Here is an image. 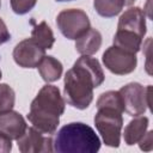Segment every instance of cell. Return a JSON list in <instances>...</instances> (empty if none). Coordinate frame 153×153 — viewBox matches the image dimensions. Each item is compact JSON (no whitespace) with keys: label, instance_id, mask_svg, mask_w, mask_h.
<instances>
[{"label":"cell","instance_id":"cell-5","mask_svg":"<svg viewBox=\"0 0 153 153\" xmlns=\"http://www.w3.org/2000/svg\"><path fill=\"white\" fill-rule=\"evenodd\" d=\"M118 92L123 102L124 112L131 117L143 115L151 104V85L143 86L140 82H129L122 86Z\"/></svg>","mask_w":153,"mask_h":153},{"label":"cell","instance_id":"cell-2","mask_svg":"<svg viewBox=\"0 0 153 153\" xmlns=\"http://www.w3.org/2000/svg\"><path fill=\"white\" fill-rule=\"evenodd\" d=\"M65 108L66 102L59 87L47 84L31 102L27 120L38 131L45 135H53L59 127L60 116L63 115Z\"/></svg>","mask_w":153,"mask_h":153},{"label":"cell","instance_id":"cell-8","mask_svg":"<svg viewBox=\"0 0 153 153\" xmlns=\"http://www.w3.org/2000/svg\"><path fill=\"white\" fill-rule=\"evenodd\" d=\"M13 60L22 68H37L45 56V49L38 45L32 38L20 41L13 49Z\"/></svg>","mask_w":153,"mask_h":153},{"label":"cell","instance_id":"cell-3","mask_svg":"<svg viewBox=\"0 0 153 153\" xmlns=\"http://www.w3.org/2000/svg\"><path fill=\"white\" fill-rule=\"evenodd\" d=\"M97 112L94 115V126L100 134L103 142L117 148L121 143L123 128V102L118 91L103 92L97 99Z\"/></svg>","mask_w":153,"mask_h":153},{"label":"cell","instance_id":"cell-12","mask_svg":"<svg viewBox=\"0 0 153 153\" xmlns=\"http://www.w3.org/2000/svg\"><path fill=\"white\" fill-rule=\"evenodd\" d=\"M102 45V33L90 27L85 33L75 39V49L80 55H93L96 54Z\"/></svg>","mask_w":153,"mask_h":153},{"label":"cell","instance_id":"cell-14","mask_svg":"<svg viewBox=\"0 0 153 153\" xmlns=\"http://www.w3.org/2000/svg\"><path fill=\"white\" fill-rule=\"evenodd\" d=\"M37 68H38L39 75L45 82L57 81L61 78L62 72H63L62 63L54 56H47V55L42 59Z\"/></svg>","mask_w":153,"mask_h":153},{"label":"cell","instance_id":"cell-11","mask_svg":"<svg viewBox=\"0 0 153 153\" xmlns=\"http://www.w3.org/2000/svg\"><path fill=\"white\" fill-rule=\"evenodd\" d=\"M27 124L18 111L10 110L0 115V130L4 131L11 140L19 139L26 130Z\"/></svg>","mask_w":153,"mask_h":153},{"label":"cell","instance_id":"cell-26","mask_svg":"<svg viewBox=\"0 0 153 153\" xmlns=\"http://www.w3.org/2000/svg\"><path fill=\"white\" fill-rule=\"evenodd\" d=\"M0 6H1V0H0Z\"/></svg>","mask_w":153,"mask_h":153},{"label":"cell","instance_id":"cell-10","mask_svg":"<svg viewBox=\"0 0 153 153\" xmlns=\"http://www.w3.org/2000/svg\"><path fill=\"white\" fill-rule=\"evenodd\" d=\"M117 30L129 31L143 38L147 31L145 11H142L137 6L129 7L128 10H126L118 19Z\"/></svg>","mask_w":153,"mask_h":153},{"label":"cell","instance_id":"cell-18","mask_svg":"<svg viewBox=\"0 0 153 153\" xmlns=\"http://www.w3.org/2000/svg\"><path fill=\"white\" fill-rule=\"evenodd\" d=\"M16 102L14 90L8 84H0V115L13 109Z\"/></svg>","mask_w":153,"mask_h":153},{"label":"cell","instance_id":"cell-23","mask_svg":"<svg viewBox=\"0 0 153 153\" xmlns=\"http://www.w3.org/2000/svg\"><path fill=\"white\" fill-rule=\"evenodd\" d=\"M134 1H135V0H124L126 6H130V5H133V4H134Z\"/></svg>","mask_w":153,"mask_h":153},{"label":"cell","instance_id":"cell-1","mask_svg":"<svg viewBox=\"0 0 153 153\" xmlns=\"http://www.w3.org/2000/svg\"><path fill=\"white\" fill-rule=\"evenodd\" d=\"M104 79L99 61L88 55H81L65 75V102L79 110L87 109L93 100V90L99 87Z\"/></svg>","mask_w":153,"mask_h":153},{"label":"cell","instance_id":"cell-24","mask_svg":"<svg viewBox=\"0 0 153 153\" xmlns=\"http://www.w3.org/2000/svg\"><path fill=\"white\" fill-rule=\"evenodd\" d=\"M56 1H59V2H63V1H73V0H56Z\"/></svg>","mask_w":153,"mask_h":153},{"label":"cell","instance_id":"cell-21","mask_svg":"<svg viewBox=\"0 0 153 153\" xmlns=\"http://www.w3.org/2000/svg\"><path fill=\"white\" fill-rule=\"evenodd\" d=\"M12 151V140L0 130V153H8Z\"/></svg>","mask_w":153,"mask_h":153},{"label":"cell","instance_id":"cell-15","mask_svg":"<svg viewBox=\"0 0 153 153\" xmlns=\"http://www.w3.org/2000/svg\"><path fill=\"white\" fill-rule=\"evenodd\" d=\"M142 41L143 38H141L140 36L124 30H117L114 36V45L120 47L134 54H136L140 50L142 45Z\"/></svg>","mask_w":153,"mask_h":153},{"label":"cell","instance_id":"cell-19","mask_svg":"<svg viewBox=\"0 0 153 153\" xmlns=\"http://www.w3.org/2000/svg\"><path fill=\"white\" fill-rule=\"evenodd\" d=\"M11 8L16 14L23 16L29 13L35 6L37 0H10Z\"/></svg>","mask_w":153,"mask_h":153},{"label":"cell","instance_id":"cell-20","mask_svg":"<svg viewBox=\"0 0 153 153\" xmlns=\"http://www.w3.org/2000/svg\"><path fill=\"white\" fill-rule=\"evenodd\" d=\"M140 149L142 151H151L153 147V131H146V134L143 135V137L137 142Z\"/></svg>","mask_w":153,"mask_h":153},{"label":"cell","instance_id":"cell-17","mask_svg":"<svg viewBox=\"0 0 153 153\" xmlns=\"http://www.w3.org/2000/svg\"><path fill=\"white\" fill-rule=\"evenodd\" d=\"M124 6V0H93L96 12L104 18H112L120 14Z\"/></svg>","mask_w":153,"mask_h":153},{"label":"cell","instance_id":"cell-16","mask_svg":"<svg viewBox=\"0 0 153 153\" xmlns=\"http://www.w3.org/2000/svg\"><path fill=\"white\" fill-rule=\"evenodd\" d=\"M31 38L45 50L51 49L55 43L54 32L50 29V26L47 24V22H44V20L33 26V29L31 31Z\"/></svg>","mask_w":153,"mask_h":153},{"label":"cell","instance_id":"cell-6","mask_svg":"<svg viewBox=\"0 0 153 153\" xmlns=\"http://www.w3.org/2000/svg\"><path fill=\"white\" fill-rule=\"evenodd\" d=\"M56 25L60 32L68 39L79 38L91 27L88 16L80 8H67L61 11L56 17Z\"/></svg>","mask_w":153,"mask_h":153},{"label":"cell","instance_id":"cell-13","mask_svg":"<svg viewBox=\"0 0 153 153\" xmlns=\"http://www.w3.org/2000/svg\"><path fill=\"white\" fill-rule=\"evenodd\" d=\"M148 123H149L148 117H146L143 115L136 116L134 120H131L126 126L124 131H123L124 142L128 146H133V145L137 143L143 137V135L146 134L147 128H148Z\"/></svg>","mask_w":153,"mask_h":153},{"label":"cell","instance_id":"cell-4","mask_svg":"<svg viewBox=\"0 0 153 153\" xmlns=\"http://www.w3.org/2000/svg\"><path fill=\"white\" fill-rule=\"evenodd\" d=\"M53 147L57 153H96L100 148V139L88 124L72 122L57 131Z\"/></svg>","mask_w":153,"mask_h":153},{"label":"cell","instance_id":"cell-22","mask_svg":"<svg viewBox=\"0 0 153 153\" xmlns=\"http://www.w3.org/2000/svg\"><path fill=\"white\" fill-rule=\"evenodd\" d=\"M11 39V33L5 24V22L0 18V45L7 43Z\"/></svg>","mask_w":153,"mask_h":153},{"label":"cell","instance_id":"cell-25","mask_svg":"<svg viewBox=\"0 0 153 153\" xmlns=\"http://www.w3.org/2000/svg\"><path fill=\"white\" fill-rule=\"evenodd\" d=\"M1 76H2V73H1V69H0V79H1Z\"/></svg>","mask_w":153,"mask_h":153},{"label":"cell","instance_id":"cell-7","mask_svg":"<svg viewBox=\"0 0 153 153\" xmlns=\"http://www.w3.org/2000/svg\"><path fill=\"white\" fill-rule=\"evenodd\" d=\"M102 60L105 68L116 75L130 74L135 71L137 65L136 54L124 50L116 45L109 47L104 51Z\"/></svg>","mask_w":153,"mask_h":153},{"label":"cell","instance_id":"cell-9","mask_svg":"<svg viewBox=\"0 0 153 153\" xmlns=\"http://www.w3.org/2000/svg\"><path fill=\"white\" fill-rule=\"evenodd\" d=\"M16 141L22 153L54 152L51 135H44L33 127H27L25 133Z\"/></svg>","mask_w":153,"mask_h":153}]
</instances>
